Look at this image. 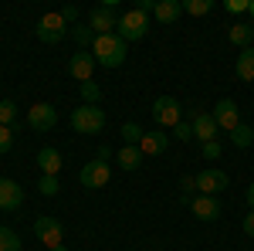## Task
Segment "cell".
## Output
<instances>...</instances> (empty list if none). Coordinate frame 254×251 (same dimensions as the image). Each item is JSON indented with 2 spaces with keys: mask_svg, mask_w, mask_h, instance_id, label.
Wrapping results in <instances>:
<instances>
[{
  "mask_svg": "<svg viewBox=\"0 0 254 251\" xmlns=\"http://www.w3.org/2000/svg\"><path fill=\"white\" fill-rule=\"evenodd\" d=\"M153 7H156V0H139L136 7H129L122 17H119V38L126 41H139L149 34V14H153Z\"/></svg>",
  "mask_w": 254,
  "mask_h": 251,
  "instance_id": "1",
  "label": "cell"
},
{
  "mask_svg": "<svg viewBox=\"0 0 254 251\" xmlns=\"http://www.w3.org/2000/svg\"><path fill=\"white\" fill-rule=\"evenodd\" d=\"M92 58H95V65L119 68L126 61V41L119 38V34H95V41H92Z\"/></svg>",
  "mask_w": 254,
  "mask_h": 251,
  "instance_id": "2",
  "label": "cell"
},
{
  "mask_svg": "<svg viewBox=\"0 0 254 251\" xmlns=\"http://www.w3.org/2000/svg\"><path fill=\"white\" fill-rule=\"evenodd\" d=\"M88 27H92V34H116V31H119L116 0H102L98 7H92V14H88Z\"/></svg>",
  "mask_w": 254,
  "mask_h": 251,
  "instance_id": "3",
  "label": "cell"
},
{
  "mask_svg": "<svg viewBox=\"0 0 254 251\" xmlns=\"http://www.w3.org/2000/svg\"><path fill=\"white\" fill-rule=\"evenodd\" d=\"M102 126H105V112L98 109V105H81L71 112V129L81 136H95L102 133Z\"/></svg>",
  "mask_w": 254,
  "mask_h": 251,
  "instance_id": "4",
  "label": "cell"
},
{
  "mask_svg": "<svg viewBox=\"0 0 254 251\" xmlns=\"http://www.w3.org/2000/svg\"><path fill=\"white\" fill-rule=\"evenodd\" d=\"M78 180H81V187L85 190H102V187H109V180H112V167H109V160H92V163H85L81 167V173H78Z\"/></svg>",
  "mask_w": 254,
  "mask_h": 251,
  "instance_id": "5",
  "label": "cell"
},
{
  "mask_svg": "<svg viewBox=\"0 0 254 251\" xmlns=\"http://www.w3.org/2000/svg\"><path fill=\"white\" fill-rule=\"evenodd\" d=\"M227 183H231V176L224 173L220 167H207V170L196 173V193H203V197H217V193H224V190H227Z\"/></svg>",
  "mask_w": 254,
  "mask_h": 251,
  "instance_id": "6",
  "label": "cell"
},
{
  "mask_svg": "<svg viewBox=\"0 0 254 251\" xmlns=\"http://www.w3.org/2000/svg\"><path fill=\"white\" fill-rule=\"evenodd\" d=\"M64 31H68V20L61 10H51L38 20V41H44V44H58L64 38Z\"/></svg>",
  "mask_w": 254,
  "mask_h": 251,
  "instance_id": "7",
  "label": "cell"
},
{
  "mask_svg": "<svg viewBox=\"0 0 254 251\" xmlns=\"http://www.w3.org/2000/svg\"><path fill=\"white\" fill-rule=\"evenodd\" d=\"M34 234L41 238V245L48 251L64 248V228H61L55 217H38V221H34Z\"/></svg>",
  "mask_w": 254,
  "mask_h": 251,
  "instance_id": "8",
  "label": "cell"
},
{
  "mask_svg": "<svg viewBox=\"0 0 254 251\" xmlns=\"http://www.w3.org/2000/svg\"><path fill=\"white\" fill-rule=\"evenodd\" d=\"M153 119H156L163 129H176L183 119H180V102L173 95H163L153 102Z\"/></svg>",
  "mask_w": 254,
  "mask_h": 251,
  "instance_id": "9",
  "label": "cell"
},
{
  "mask_svg": "<svg viewBox=\"0 0 254 251\" xmlns=\"http://www.w3.org/2000/svg\"><path fill=\"white\" fill-rule=\"evenodd\" d=\"M190 129H193V139H200V143H210L220 133L214 122V112H203V109H190Z\"/></svg>",
  "mask_w": 254,
  "mask_h": 251,
  "instance_id": "10",
  "label": "cell"
},
{
  "mask_svg": "<svg viewBox=\"0 0 254 251\" xmlns=\"http://www.w3.org/2000/svg\"><path fill=\"white\" fill-rule=\"evenodd\" d=\"M55 122H58V109H55L51 102H34V105L27 109V126H31V129H38V133L51 129Z\"/></svg>",
  "mask_w": 254,
  "mask_h": 251,
  "instance_id": "11",
  "label": "cell"
},
{
  "mask_svg": "<svg viewBox=\"0 0 254 251\" xmlns=\"http://www.w3.org/2000/svg\"><path fill=\"white\" fill-rule=\"evenodd\" d=\"M214 122H217V129H224L227 136L241 126V112H237V105L231 102V98H220V102L214 105Z\"/></svg>",
  "mask_w": 254,
  "mask_h": 251,
  "instance_id": "12",
  "label": "cell"
},
{
  "mask_svg": "<svg viewBox=\"0 0 254 251\" xmlns=\"http://www.w3.org/2000/svg\"><path fill=\"white\" fill-rule=\"evenodd\" d=\"M68 72H71V78L75 82H95V58H92V51H78V55H71V61H68Z\"/></svg>",
  "mask_w": 254,
  "mask_h": 251,
  "instance_id": "13",
  "label": "cell"
},
{
  "mask_svg": "<svg viewBox=\"0 0 254 251\" xmlns=\"http://www.w3.org/2000/svg\"><path fill=\"white\" fill-rule=\"evenodd\" d=\"M166 146H170V136L163 129H146V136L139 139V153L142 156H159L166 153Z\"/></svg>",
  "mask_w": 254,
  "mask_h": 251,
  "instance_id": "14",
  "label": "cell"
},
{
  "mask_svg": "<svg viewBox=\"0 0 254 251\" xmlns=\"http://www.w3.org/2000/svg\"><path fill=\"white\" fill-rule=\"evenodd\" d=\"M38 170L44 176H58L61 170H64V160H61V153L55 150V146H44V150H38Z\"/></svg>",
  "mask_w": 254,
  "mask_h": 251,
  "instance_id": "15",
  "label": "cell"
},
{
  "mask_svg": "<svg viewBox=\"0 0 254 251\" xmlns=\"http://www.w3.org/2000/svg\"><path fill=\"white\" fill-rule=\"evenodd\" d=\"M190 211H193L200 221H217V217H220V200H217V197L196 193L193 200H190Z\"/></svg>",
  "mask_w": 254,
  "mask_h": 251,
  "instance_id": "16",
  "label": "cell"
},
{
  "mask_svg": "<svg viewBox=\"0 0 254 251\" xmlns=\"http://www.w3.org/2000/svg\"><path fill=\"white\" fill-rule=\"evenodd\" d=\"M227 41L237 44L241 51L251 48V44H254V24H251V20H234V24L227 27Z\"/></svg>",
  "mask_w": 254,
  "mask_h": 251,
  "instance_id": "17",
  "label": "cell"
},
{
  "mask_svg": "<svg viewBox=\"0 0 254 251\" xmlns=\"http://www.w3.org/2000/svg\"><path fill=\"white\" fill-rule=\"evenodd\" d=\"M24 204V190L14 180H0V211H17Z\"/></svg>",
  "mask_w": 254,
  "mask_h": 251,
  "instance_id": "18",
  "label": "cell"
},
{
  "mask_svg": "<svg viewBox=\"0 0 254 251\" xmlns=\"http://www.w3.org/2000/svg\"><path fill=\"white\" fill-rule=\"evenodd\" d=\"M180 14H183V3L180 0H156V7H153V17L159 24H173Z\"/></svg>",
  "mask_w": 254,
  "mask_h": 251,
  "instance_id": "19",
  "label": "cell"
},
{
  "mask_svg": "<svg viewBox=\"0 0 254 251\" xmlns=\"http://www.w3.org/2000/svg\"><path fill=\"white\" fill-rule=\"evenodd\" d=\"M142 160H146V156L139 153V146H122V150H119V167L129 170V173L142 167Z\"/></svg>",
  "mask_w": 254,
  "mask_h": 251,
  "instance_id": "20",
  "label": "cell"
},
{
  "mask_svg": "<svg viewBox=\"0 0 254 251\" xmlns=\"http://www.w3.org/2000/svg\"><path fill=\"white\" fill-rule=\"evenodd\" d=\"M237 75H241V82H254V44L237 55Z\"/></svg>",
  "mask_w": 254,
  "mask_h": 251,
  "instance_id": "21",
  "label": "cell"
},
{
  "mask_svg": "<svg viewBox=\"0 0 254 251\" xmlns=\"http://www.w3.org/2000/svg\"><path fill=\"white\" fill-rule=\"evenodd\" d=\"M231 143H234V146H241V150H248V146L254 143V126L241 122V126H237L234 133H231Z\"/></svg>",
  "mask_w": 254,
  "mask_h": 251,
  "instance_id": "22",
  "label": "cell"
},
{
  "mask_svg": "<svg viewBox=\"0 0 254 251\" xmlns=\"http://www.w3.org/2000/svg\"><path fill=\"white\" fill-rule=\"evenodd\" d=\"M119 136L126 139V146H139V139L146 136V129H142V126H136V122H126V126L119 129Z\"/></svg>",
  "mask_w": 254,
  "mask_h": 251,
  "instance_id": "23",
  "label": "cell"
},
{
  "mask_svg": "<svg viewBox=\"0 0 254 251\" xmlns=\"http://www.w3.org/2000/svg\"><path fill=\"white\" fill-rule=\"evenodd\" d=\"M14 119H17L14 98H3V102H0V126H10V129H14Z\"/></svg>",
  "mask_w": 254,
  "mask_h": 251,
  "instance_id": "24",
  "label": "cell"
},
{
  "mask_svg": "<svg viewBox=\"0 0 254 251\" xmlns=\"http://www.w3.org/2000/svg\"><path fill=\"white\" fill-rule=\"evenodd\" d=\"M0 251H20V238L10 228H0Z\"/></svg>",
  "mask_w": 254,
  "mask_h": 251,
  "instance_id": "25",
  "label": "cell"
},
{
  "mask_svg": "<svg viewBox=\"0 0 254 251\" xmlns=\"http://www.w3.org/2000/svg\"><path fill=\"white\" fill-rule=\"evenodd\" d=\"M183 10H187V14H193V17H203V14H210V10H214V3H210V0H187V3H183Z\"/></svg>",
  "mask_w": 254,
  "mask_h": 251,
  "instance_id": "26",
  "label": "cell"
},
{
  "mask_svg": "<svg viewBox=\"0 0 254 251\" xmlns=\"http://www.w3.org/2000/svg\"><path fill=\"white\" fill-rule=\"evenodd\" d=\"M81 98H85V105H98V98H102V88H98L95 82H85V85H81Z\"/></svg>",
  "mask_w": 254,
  "mask_h": 251,
  "instance_id": "27",
  "label": "cell"
},
{
  "mask_svg": "<svg viewBox=\"0 0 254 251\" xmlns=\"http://www.w3.org/2000/svg\"><path fill=\"white\" fill-rule=\"evenodd\" d=\"M38 190L44 193V197H55V193L61 190V183H58V176H41L38 180Z\"/></svg>",
  "mask_w": 254,
  "mask_h": 251,
  "instance_id": "28",
  "label": "cell"
},
{
  "mask_svg": "<svg viewBox=\"0 0 254 251\" xmlns=\"http://www.w3.org/2000/svg\"><path fill=\"white\" fill-rule=\"evenodd\" d=\"M220 153H224V146H220L217 139H210V143H200V156H203V160H220Z\"/></svg>",
  "mask_w": 254,
  "mask_h": 251,
  "instance_id": "29",
  "label": "cell"
},
{
  "mask_svg": "<svg viewBox=\"0 0 254 251\" xmlns=\"http://www.w3.org/2000/svg\"><path fill=\"white\" fill-rule=\"evenodd\" d=\"M180 197L183 200H193L196 197V176H183L180 180Z\"/></svg>",
  "mask_w": 254,
  "mask_h": 251,
  "instance_id": "30",
  "label": "cell"
},
{
  "mask_svg": "<svg viewBox=\"0 0 254 251\" xmlns=\"http://www.w3.org/2000/svg\"><path fill=\"white\" fill-rule=\"evenodd\" d=\"M14 146V129L10 126H0V153H7Z\"/></svg>",
  "mask_w": 254,
  "mask_h": 251,
  "instance_id": "31",
  "label": "cell"
},
{
  "mask_svg": "<svg viewBox=\"0 0 254 251\" xmlns=\"http://www.w3.org/2000/svg\"><path fill=\"white\" fill-rule=\"evenodd\" d=\"M75 41H78V44H92V41H95V34H92V27H88V24H81V27H75Z\"/></svg>",
  "mask_w": 254,
  "mask_h": 251,
  "instance_id": "32",
  "label": "cell"
},
{
  "mask_svg": "<svg viewBox=\"0 0 254 251\" xmlns=\"http://www.w3.org/2000/svg\"><path fill=\"white\" fill-rule=\"evenodd\" d=\"M173 136L180 139V143H190V139H193V129H190V122H180V126L173 129Z\"/></svg>",
  "mask_w": 254,
  "mask_h": 251,
  "instance_id": "33",
  "label": "cell"
},
{
  "mask_svg": "<svg viewBox=\"0 0 254 251\" xmlns=\"http://www.w3.org/2000/svg\"><path fill=\"white\" fill-rule=\"evenodd\" d=\"M224 7H227L231 14H248V7H251V0H227Z\"/></svg>",
  "mask_w": 254,
  "mask_h": 251,
  "instance_id": "34",
  "label": "cell"
},
{
  "mask_svg": "<svg viewBox=\"0 0 254 251\" xmlns=\"http://www.w3.org/2000/svg\"><path fill=\"white\" fill-rule=\"evenodd\" d=\"M244 234H248V238H254V211L244 217Z\"/></svg>",
  "mask_w": 254,
  "mask_h": 251,
  "instance_id": "35",
  "label": "cell"
},
{
  "mask_svg": "<svg viewBox=\"0 0 254 251\" xmlns=\"http://www.w3.org/2000/svg\"><path fill=\"white\" fill-rule=\"evenodd\" d=\"M61 14H64V20H68V24H71V20L78 17V7H64V10H61Z\"/></svg>",
  "mask_w": 254,
  "mask_h": 251,
  "instance_id": "36",
  "label": "cell"
},
{
  "mask_svg": "<svg viewBox=\"0 0 254 251\" xmlns=\"http://www.w3.org/2000/svg\"><path fill=\"white\" fill-rule=\"evenodd\" d=\"M248 207L254 211V180H251V187H248Z\"/></svg>",
  "mask_w": 254,
  "mask_h": 251,
  "instance_id": "37",
  "label": "cell"
},
{
  "mask_svg": "<svg viewBox=\"0 0 254 251\" xmlns=\"http://www.w3.org/2000/svg\"><path fill=\"white\" fill-rule=\"evenodd\" d=\"M248 14H251V24H254V0H251V7H248Z\"/></svg>",
  "mask_w": 254,
  "mask_h": 251,
  "instance_id": "38",
  "label": "cell"
},
{
  "mask_svg": "<svg viewBox=\"0 0 254 251\" xmlns=\"http://www.w3.org/2000/svg\"><path fill=\"white\" fill-rule=\"evenodd\" d=\"M55 251H68V248H55Z\"/></svg>",
  "mask_w": 254,
  "mask_h": 251,
  "instance_id": "39",
  "label": "cell"
}]
</instances>
